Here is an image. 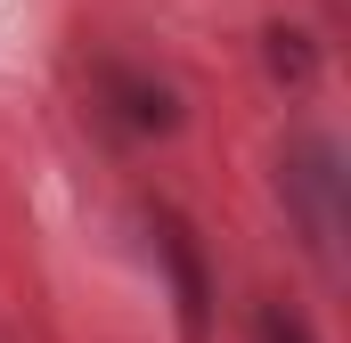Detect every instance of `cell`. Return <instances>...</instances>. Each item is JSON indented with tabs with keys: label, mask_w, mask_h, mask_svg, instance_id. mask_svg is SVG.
I'll use <instances>...</instances> for the list:
<instances>
[{
	"label": "cell",
	"mask_w": 351,
	"mask_h": 343,
	"mask_svg": "<svg viewBox=\"0 0 351 343\" xmlns=\"http://www.w3.org/2000/svg\"><path fill=\"white\" fill-rule=\"evenodd\" d=\"M147 237H156V261H164V278H172L180 343H213V270H204L196 229L180 221L172 204H147Z\"/></svg>",
	"instance_id": "6da1fadb"
},
{
	"label": "cell",
	"mask_w": 351,
	"mask_h": 343,
	"mask_svg": "<svg viewBox=\"0 0 351 343\" xmlns=\"http://www.w3.org/2000/svg\"><path fill=\"white\" fill-rule=\"evenodd\" d=\"M278 188H286V204L302 213V237H311V254H319V261H335V188H343L335 147H327V139H302V147H286Z\"/></svg>",
	"instance_id": "7a4b0ae2"
},
{
	"label": "cell",
	"mask_w": 351,
	"mask_h": 343,
	"mask_svg": "<svg viewBox=\"0 0 351 343\" xmlns=\"http://www.w3.org/2000/svg\"><path fill=\"white\" fill-rule=\"evenodd\" d=\"M98 98H106V115L123 123V131H180V90L156 82V74H139V66H123V58H106L98 66Z\"/></svg>",
	"instance_id": "3957f363"
},
{
	"label": "cell",
	"mask_w": 351,
	"mask_h": 343,
	"mask_svg": "<svg viewBox=\"0 0 351 343\" xmlns=\"http://www.w3.org/2000/svg\"><path fill=\"white\" fill-rule=\"evenodd\" d=\"M254 343H319V335H311L302 311H286V303H254Z\"/></svg>",
	"instance_id": "277c9868"
},
{
	"label": "cell",
	"mask_w": 351,
	"mask_h": 343,
	"mask_svg": "<svg viewBox=\"0 0 351 343\" xmlns=\"http://www.w3.org/2000/svg\"><path fill=\"white\" fill-rule=\"evenodd\" d=\"M269 66H278L286 82H302V74H311V49H302V33H286V25H278V33H269Z\"/></svg>",
	"instance_id": "5b68a950"
}]
</instances>
